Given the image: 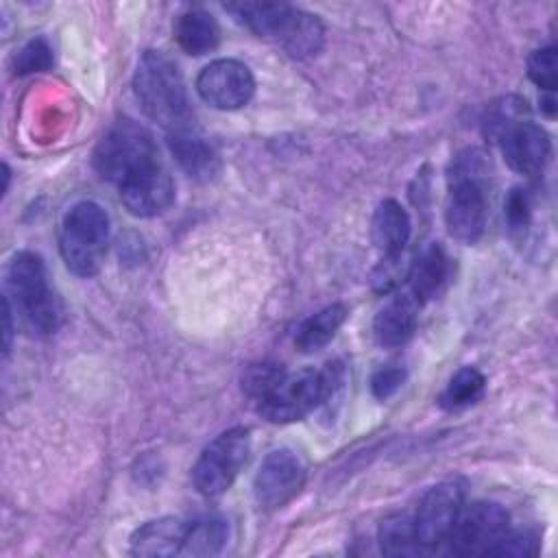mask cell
Segmentation results:
<instances>
[{
  "instance_id": "obj_8",
  "label": "cell",
  "mask_w": 558,
  "mask_h": 558,
  "mask_svg": "<svg viewBox=\"0 0 558 558\" xmlns=\"http://www.w3.org/2000/svg\"><path fill=\"white\" fill-rule=\"evenodd\" d=\"M445 222L451 238L460 242H475L486 227V196L484 185L477 179V170L471 166L456 168L453 183L449 187Z\"/></svg>"
},
{
  "instance_id": "obj_9",
  "label": "cell",
  "mask_w": 558,
  "mask_h": 558,
  "mask_svg": "<svg viewBox=\"0 0 558 558\" xmlns=\"http://www.w3.org/2000/svg\"><path fill=\"white\" fill-rule=\"evenodd\" d=\"M508 512L495 501H475L462 508L449 547L458 556H490L495 545L508 534Z\"/></svg>"
},
{
  "instance_id": "obj_26",
  "label": "cell",
  "mask_w": 558,
  "mask_h": 558,
  "mask_svg": "<svg viewBox=\"0 0 558 558\" xmlns=\"http://www.w3.org/2000/svg\"><path fill=\"white\" fill-rule=\"evenodd\" d=\"M52 65V48L44 37L31 39L28 44L22 46V50L13 59L15 74H33V72H44Z\"/></svg>"
},
{
  "instance_id": "obj_16",
  "label": "cell",
  "mask_w": 558,
  "mask_h": 558,
  "mask_svg": "<svg viewBox=\"0 0 558 558\" xmlns=\"http://www.w3.org/2000/svg\"><path fill=\"white\" fill-rule=\"evenodd\" d=\"M371 235L386 259H397L412 235V220L405 207L395 198L381 201L371 220Z\"/></svg>"
},
{
  "instance_id": "obj_3",
  "label": "cell",
  "mask_w": 558,
  "mask_h": 558,
  "mask_svg": "<svg viewBox=\"0 0 558 558\" xmlns=\"http://www.w3.org/2000/svg\"><path fill=\"white\" fill-rule=\"evenodd\" d=\"M9 299L26 327L37 336L54 333L63 323V305L52 292L46 266L37 253L20 251L13 255L7 272Z\"/></svg>"
},
{
  "instance_id": "obj_25",
  "label": "cell",
  "mask_w": 558,
  "mask_h": 558,
  "mask_svg": "<svg viewBox=\"0 0 558 558\" xmlns=\"http://www.w3.org/2000/svg\"><path fill=\"white\" fill-rule=\"evenodd\" d=\"M283 368L281 364H275V362H257V364H251L244 375H242V388L248 397L253 399H262L266 397L275 384L283 377Z\"/></svg>"
},
{
  "instance_id": "obj_28",
  "label": "cell",
  "mask_w": 558,
  "mask_h": 558,
  "mask_svg": "<svg viewBox=\"0 0 558 558\" xmlns=\"http://www.w3.org/2000/svg\"><path fill=\"white\" fill-rule=\"evenodd\" d=\"M536 554V538L530 532H510L495 545L490 556H512L525 558Z\"/></svg>"
},
{
  "instance_id": "obj_19",
  "label": "cell",
  "mask_w": 558,
  "mask_h": 558,
  "mask_svg": "<svg viewBox=\"0 0 558 558\" xmlns=\"http://www.w3.org/2000/svg\"><path fill=\"white\" fill-rule=\"evenodd\" d=\"M174 39L183 52L201 57L218 46L220 26L211 13L203 9H190L177 17Z\"/></svg>"
},
{
  "instance_id": "obj_12",
  "label": "cell",
  "mask_w": 558,
  "mask_h": 558,
  "mask_svg": "<svg viewBox=\"0 0 558 558\" xmlns=\"http://www.w3.org/2000/svg\"><path fill=\"white\" fill-rule=\"evenodd\" d=\"M305 482V464L292 449H275L259 464L253 495L259 508L277 510L292 501Z\"/></svg>"
},
{
  "instance_id": "obj_21",
  "label": "cell",
  "mask_w": 558,
  "mask_h": 558,
  "mask_svg": "<svg viewBox=\"0 0 558 558\" xmlns=\"http://www.w3.org/2000/svg\"><path fill=\"white\" fill-rule=\"evenodd\" d=\"M347 316H349V307L344 303H331L318 310L316 314H312L299 325L294 333V347L303 353H314L323 349L342 327Z\"/></svg>"
},
{
  "instance_id": "obj_6",
  "label": "cell",
  "mask_w": 558,
  "mask_h": 558,
  "mask_svg": "<svg viewBox=\"0 0 558 558\" xmlns=\"http://www.w3.org/2000/svg\"><path fill=\"white\" fill-rule=\"evenodd\" d=\"M336 384V371L331 364L325 371L303 368L286 373L275 388L257 401V412L268 423H294L323 403Z\"/></svg>"
},
{
  "instance_id": "obj_10",
  "label": "cell",
  "mask_w": 558,
  "mask_h": 558,
  "mask_svg": "<svg viewBox=\"0 0 558 558\" xmlns=\"http://www.w3.org/2000/svg\"><path fill=\"white\" fill-rule=\"evenodd\" d=\"M462 508L464 488L458 480L438 482L423 495L414 512V527L423 549H434L449 541Z\"/></svg>"
},
{
  "instance_id": "obj_5",
  "label": "cell",
  "mask_w": 558,
  "mask_h": 558,
  "mask_svg": "<svg viewBox=\"0 0 558 558\" xmlns=\"http://www.w3.org/2000/svg\"><path fill=\"white\" fill-rule=\"evenodd\" d=\"M161 163L153 135L133 120H118L94 150L96 172L118 187L137 172Z\"/></svg>"
},
{
  "instance_id": "obj_4",
  "label": "cell",
  "mask_w": 558,
  "mask_h": 558,
  "mask_svg": "<svg viewBox=\"0 0 558 558\" xmlns=\"http://www.w3.org/2000/svg\"><path fill=\"white\" fill-rule=\"evenodd\" d=\"M109 244V216L94 201H81L68 209L59 231V251L65 268L76 277H94Z\"/></svg>"
},
{
  "instance_id": "obj_22",
  "label": "cell",
  "mask_w": 558,
  "mask_h": 558,
  "mask_svg": "<svg viewBox=\"0 0 558 558\" xmlns=\"http://www.w3.org/2000/svg\"><path fill=\"white\" fill-rule=\"evenodd\" d=\"M379 549L384 556H418L423 545L418 543L414 514L392 512L379 525Z\"/></svg>"
},
{
  "instance_id": "obj_30",
  "label": "cell",
  "mask_w": 558,
  "mask_h": 558,
  "mask_svg": "<svg viewBox=\"0 0 558 558\" xmlns=\"http://www.w3.org/2000/svg\"><path fill=\"white\" fill-rule=\"evenodd\" d=\"M506 220L512 229H523L530 220V201L523 190H512L506 198Z\"/></svg>"
},
{
  "instance_id": "obj_31",
  "label": "cell",
  "mask_w": 558,
  "mask_h": 558,
  "mask_svg": "<svg viewBox=\"0 0 558 558\" xmlns=\"http://www.w3.org/2000/svg\"><path fill=\"white\" fill-rule=\"evenodd\" d=\"M2 307H4V353H9L11 347V336H13V325H11V299L4 296L2 299Z\"/></svg>"
},
{
  "instance_id": "obj_24",
  "label": "cell",
  "mask_w": 558,
  "mask_h": 558,
  "mask_svg": "<svg viewBox=\"0 0 558 558\" xmlns=\"http://www.w3.org/2000/svg\"><path fill=\"white\" fill-rule=\"evenodd\" d=\"M484 375L473 366H462L451 375L438 401L445 410H462L466 405H473L484 395Z\"/></svg>"
},
{
  "instance_id": "obj_18",
  "label": "cell",
  "mask_w": 558,
  "mask_h": 558,
  "mask_svg": "<svg viewBox=\"0 0 558 558\" xmlns=\"http://www.w3.org/2000/svg\"><path fill=\"white\" fill-rule=\"evenodd\" d=\"M190 521L161 517L146 521L131 536V554L135 556H174L181 554Z\"/></svg>"
},
{
  "instance_id": "obj_20",
  "label": "cell",
  "mask_w": 558,
  "mask_h": 558,
  "mask_svg": "<svg viewBox=\"0 0 558 558\" xmlns=\"http://www.w3.org/2000/svg\"><path fill=\"white\" fill-rule=\"evenodd\" d=\"M447 268H449V264H447V255H445L442 246H438V244L425 246L408 272L412 299L416 303L434 299L447 279Z\"/></svg>"
},
{
  "instance_id": "obj_27",
  "label": "cell",
  "mask_w": 558,
  "mask_h": 558,
  "mask_svg": "<svg viewBox=\"0 0 558 558\" xmlns=\"http://www.w3.org/2000/svg\"><path fill=\"white\" fill-rule=\"evenodd\" d=\"M527 76L545 92L554 94L558 83V65H556V48H538L527 59Z\"/></svg>"
},
{
  "instance_id": "obj_17",
  "label": "cell",
  "mask_w": 558,
  "mask_h": 558,
  "mask_svg": "<svg viewBox=\"0 0 558 558\" xmlns=\"http://www.w3.org/2000/svg\"><path fill=\"white\" fill-rule=\"evenodd\" d=\"M416 305L418 303L408 294L392 296L388 303H384L373 320V333L379 347L397 349L412 338L418 318Z\"/></svg>"
},
{
  "instance_id": "obj_15",
  "label": "cell",
  "mask_w": 558,
  "mask_h": 558,
  "mask_svg": "<svg viewBox=\"0 0 558 558\" xmlns=\"http://www.w3.org/2000/svg\"><path fill=\"white\" fill-rule=\"evenodd\" d=\"M168 146L181 170L196 179V181H209L220 170V159L214 146L194 131V126L177 129L168 133Z\"/></svg>"
},
{
  "instance_id": "obj_23",
  "label": "cell",
  "mask_w": 558,
  "mask_h": 558,
  "mask_svg": "<svg viewBox=\"0 0 558 558\" xmlns=\"http://www.w3.org/2000/svg\"><path fill=\"white\" fill-rule=\"evenodd\" d=\"M229 536V525L220 517H203L187 523L181 556H216Z\"/></svg>"
},
{
  "instance_id": "obj_14",
  "label": "cell",
  "mask_w": 558,
  "mask_h": 558,
  "mask_svg": "<svg viewBox=\"0 0 558 558\" xmlns=\"http://www.w3.org/2000/svg\"><path fill=\"white\" fill-rule=\"evenodd\" d=\"M120 198L129 214L153 218L174 203V181L161 163H155L120 185Z\"/></svg>"
},
{
  "instance_id": "obj_11",
  "label": "cell",
  "mask_w": 558,
  "mask_h": 558,
  "mask_svg": "<svg viewBox=\"0 0 558 558\" xmlns=\"http://www.w3.org/2000/svg\"><path fill=\"white\" fill-rule=\"evenodd\" d=\"M196 92L214 109L233 111L253 98L255 78L246 63L238 59H216L198 72Z\"/></svg>"
},
{
  "instance_id": "obj_1",
  "label": "cell",
  "mask_w": 558,
  "mask_h": 558,
  "mask_svg": "<svg viewBox=\"0 0 558 558\" xmlns=\"http://www.w3.org/2000/svg\"><path fill=\"white\" fill-rule=\"evenodd\" d=\"M133 89L144 113L163 129L192 126V109L177 63L159 50H146L133 74Z\"/></svg>"
},
{
  "instance_id": "obj_29",
  "label": "cell",
  "mask_w": 558,
  "mask_h": 558,
  "mask_svg": "<svg viewBox=\"0 0 558 558\" xmlns=\"http://www.w3.org/2000/svg\"><path fill=\"white\" fill-rule=\"evenodd\" d=\"M403 379H405V371L401 366H397V364L381 366L379 371H375V375L371 379L373 395L377 399H388L403 386Z\"/></svg>"
},
{
  "instance_id": "obj_7",
  "label": "cell",
  "mask_w": 558,
  "mask_h": 558,
  "mask_svg": "<svg viewBox=\"0 0 558 558\" xmlns=\"http://www.w3.org/2000/svg\"><path fill=\"white\" fill-rule=\"evenodd\" d=\"M251 453V432L246 427H231L218 434L198 456L192 469V482L205 497L222 495Z\"/></svg>"
},
{
  "instance_id": "obj_2",
  "label": "cell",
  "mask_w": 558,
  "mask_h": 558,
  "mask_svg": "<svg viewBox=\"0 0 558 558\" xmlns=\"http://www.w3.org/2000/svg\"><path fill=\"white\" fill-rule=\"evenodd\" d=\"M227 9L255 35L277 41L296 59L314 57L325 39L320 20L303 9L283 2H240Z\"/></svg>"
},
{
  "instance_id": "obj_13",
  "label": "cell",
  "mask_w": 558,
  "mask_h": 558,
  "mask_svg": "<svg viewBox=\"0 0 558 558\" xmlns=\"http://www.w3.org/2000/svg\"><path fill=\"white\" fill-rule=\"evenodd\" d=\"M499 144L508 166L527 177L541 174L551 155V142L547 131L530 120L510 122L499 133Z\"/></svg>"
}]
</instances>
